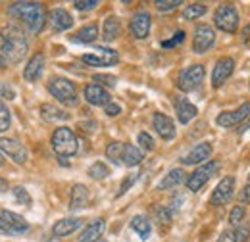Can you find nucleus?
Wrapping results in <instances>:
<instances>
[{"label": "nucleus", "instance_id": "1", "mask_svg": "<svg viewBox=\"0 0 250 242\" xmlns=\"http://www.w3.org/2000/svg\"><path fill=\"white\" fill-rule=\"evenodd\" d=\"M27 39L25 33L20 29L16 23L4 27L0 33V54L10 63H20L27 56Z\"/></svg>", "mask_w": 250, "mask_h": 242}, {"label": "nucleus", "instance_id": "12", "mask_svg": "<svg viewBox=\"0 0 250 242\" xmlns=\"http://www.w3.org/2000/svg\"><path fill=\"white\" fill-rule=\"evenodd\" d=\"M81 60L85 61L87 65H93V67H104V65H114L118 63V52L116 50H110V48H96L94 52L89 54H83Z\"/></svg>", "mask_w": 250, "mask_h": 242}, {"label": "nucleus", "instance_id": "14", "mask_svg": "<svg viewBox=\"0 0 250 242\" xmlns=\"http://www.w3.org/2000/svg\"><path fill=\"white\" fill-rule=\"evenodd\" d=\"M235 71V60L225 56V58H219L214 65V71H212V87L219 89Z\"/></svg>", "mask_w": 250, "mask_h": 242}, {"label": "nucleus", "instance_id": "21", "mask_svg": "<svg viewBox=\"0 0 250 242\" xmlns=\"http://www.w3.org/2000/svg\"><path fill=\"white\" fill-rule=\"evenodd\" d=\"M81 225H83V219H79V217H65V219L56 221V225L52 227V235L56 239H62V237H67V235L75 233Z\"/></svg>", "mask_w": 250, "mask_h": 242}, {"label": "nucleus", "instance_id": "51", "mask_svg": "<svg viewBox=\"0 0 250 242\" xmlns=\"http://www.w3.org/2000/svg\"><path fill=\"white\" fill-rule=\"evenodd\" d=\"M4 65H6V58L0 54V69H4Z\"/></svg>", "mask_w": 250, "mask_h": 242}, {"label": "nucleus", "instance_id": "36", "mask_svg": "<svg viewBox=\"0 0 250 242\" xmlns=\"http://www.w3.org/2000/svg\"><path fill=\"white\" fill-rule=\"evenodd\" d=\"M12 192H14V198H16L20 204H23V206H31V202H33L31 196H29V192H27L23 186H16Z\"/></svg>", "mask_w": 250, "mask_h": 242}, {"label": "nucleus", "instance_id": "11", "mask_svg": "<svg viewBox=\"0 0 250 242\" xmlns=\"http://www.w3.org/2000/svg\"><path fill=\"white\" fill-rule=\"evenodd\" d=\"M250 120V102H245V104H241L237 110H233V112H221L218 116V123L219 127H237V125H241V123H245V121Z\"/></svg>", "mask_w": 250, "mask_h": 242}, {"label": "nucleus", "instance_id": "22", "mask_svg": "<svg viewBox=\"0 0 250 242\" xmlns=\"http://www.w3.org/2000/svg\"><path fill=\"white\" fill-rule=\"evenodd\" d=\"M48 21H50V27L54 31H67L73 25V18L62 8L52 10L50 16H48Z\"/></svg>", "mask_w": 250, "mask_h": 242}, {"label": "nucleus", "instance_id": "18", "mask_svg": "<svg viewBox=\"0 0 250 242\" xmlns=\"http://www.w3.org/2000/svg\"><path fill=\"white\" fill-rule=\"evenodd\" d=\"M212 156V144L210 142H200L196 144L192 150L188 152L187 156L181 160L185 165H194V163H206Z\"/></svg>", "mask_w": 250, "mask_h": 242}, {"label": "nucleus", "instance_id": "49", "mask_svg": "<svg viewBox=\"0 0 250 242\" xmlns=\"http://www.w3.org/2000/svg\"><path fill=\"white\" fill-rule=\"evenodd\" d=\"M241 40L245 42V44H250V23L249 25H245V29L241 33Z\"/></svg>", "mask_w": 250, "mask_h": 242}, {"label": "nucleus", "instance_id": "7", "mask_svg": "<svg viewBox=\"0 0 250 242\" xmlns=\"http://www.w3.org/2000/svg\"><path fill=\"white\" fill-rule=\"evenodd\" d=\"M204 75H206L204 65H200V63L188 65L177 77V89L183 92H190L194 89H198L202 85V81H204Z\"/></svg>", "mask_w": 250, "mask_h": 242}, {"label": "nucleus", "instance_id": "50", "mask_svg": "<svg viewBox=\"0 0 250 242\" xmlns=\"http://www.w3.org/2000/svg\"><path fill=\"white\" fill-rule=\"evenodd\" d=\"M6 190H8V181L0 177V192H6Z\"/></svg>", "mask_w": 250, "mask_h": 242}, {"label": "nucleus", "instance_id": "40", "mask_svg": "<svg viewBox=\"0 0 250 242\" xmlns=\"http://www.w3.org/2000/svg\"><path fill=\"white\" fill-rule=\"evenodd\" d=\"M154 213H156L158 223H162V225H169V221H171V212H169L167 208H164V206L154 208Z\"/></svg>", "mask_w": 250, "mask_h": 242}, {"label": "nucleus", "instance_id": "8", "mask_svg": "<svg viewBox=\"0 0 250 242\" xmlns=\"http://www.w3.org/2000/svg\"><path fill=\"white\" fill-rule=\"evenodd\" d=\"M219 171V163L218 161H206V163H202L198 169H194L190 175H188L187 179V188L190 190V192H196V190H200L206 182H208V179L212 177V175H216Z\"/></svg>", "mask_w": 250, "mask_h": 242}, {"label": "nucleus", "instance_id": "46", "mask_svg": "<svg viewBox=\"0 0 250 242\" xmlns=\"http://www.w3.org/2000/svg\"><path fill=\"white\" fill-rule=\"evenodd\" d=\"M135 181H137V175H129V177H127V179H125L124 182H122V186H120V192H118V196H124L125 192L129 190V186H131V184H133Z\"/></svg>", "mask_w": 250, "mask_h": 242}, {"label": "nucleus", "instance_id": "39", "mask_svg": "<svg viewBox=\"0 0 250 242\" xmlns=\"http://www.w3.org/2000/svg\"><path fill=\"white\" fill-rule=\"evenodd\" d=\"M10 127V110L6 108V104L0 100V133L6 131Z\"/></svg>", "mask_w": 250, "mask_h": 242}, {"label": "nucleus", "instance_id": "48", "mask_svg": "<svg viewBox=\"0 0 250 242\" xmlns=\"http://www.w3.org/2000/svg\"><path fill=\"white\" fill-rule=\"evenodd\" d=\"M241 202L243 204H250V182L241 190Z\"/></svg>", "mask_w": 250, "mask_h": 242}, {"label": "nucleus", "instance_id": "52", "mask_svg": "<svg viewBox=\"0 0 250 242\" xmlns=\"http://www.w3.org/2000/svg\"><path fill=\"white\" fill-rule=\"evenodd\" d=\"M0 165H4V158H2V154H0Z\"/></svg>", "mask_w": 250, "mask_h": 242}, {"label": "nucleus", "instance_id": "15", "mask_svg": "<svg viewBox=\"0 0 250 242\" xmlns=\"http://www.w3.org/2000/svg\"><path fill=\"white\" fill-rule=\"evenodd\" d=\"M150 23H152V20H150V14L148 12H145V10L137 12L131 18V23H129L131 35L135 39H146L148 33H150Z\"/></svg>", "mask_w": 250, "mask_h": 242}, {"label": "nucleus", "instance_id": "20", "mask_svg": "<svg viewBox=\"0 0 250 242\" xmlns=\"http://www.w3.org/2000/svg\"><path fill=\"white\" fill-rule=\"evenodd\" d=\"M104 229H106V221L102 217L93 219L79 235V242H98L100 237L104 235Z\"/></svg>", "mask_w": 250, "mask_h": 242}, {"label": "nucleus", "instance_id": "42", "mask_svg": "<svg viewBox=\"0 0 250 242\" xmlns=\"http://www.w3.org/2000/svg\"><path fill=\"white\" fill-rule=\"evenodd\" d=\"M235 237H237V242H247L250 237V225L247 223H243L241 227H237V231H235Z\"/></svg>", "mask_w": 250, "mask_h": 242}, {"label": "nucleus", "instance_id": "43", "mask_svg": "<svg viewBox=\"0 0 250 242\" xmlns=\"http://www.w3.org/2000/svg\"><path fill=\"white\" fill-rule=\"evenodd\" d=\"M104 112H106V116H110V118H116V116H120V114H122V106H120V104H114V102H110L108 106H104Z\"/></svg>", "mask_w": 250, "mask_h": 242}, {"label": "nucleus", "instance_id": "34", "mask_svg": "<svg viewBox=\"0 0 250 242\" xmlns=\"http://www.w3.org/2000/svg\"><path fill=\"white\" fill-rule=\"evenodd\" d=\"M245 217H247V210H245V206H235L231 213H229V223L233 225V227H241L243 223H245Z\"/></svg>", "mask_w": 250, "mask_h": 242}, {"label": "nucleus", "instance_id": "16", "mask_svg": "<svg viewBox=\"0 0 250 242\" xmlns=\"http://www.w3.org/2000/svg\"><path fill=\"white\" fill-rule=\"evenodd\" d=\"M85 100L91 104V106H108L112 100V96H110V92L106 91L104 87H100V85H96V83H91V85H87L85 87Z\"/></svg>", "mask_w": 250, "mask_h": 242}, {"label": "nucleus", "instance_id": "24", "mask_svg": "<svg viewBox=\"0 0 250 242\" xmlns=\"http://www.w3.org/2000/svg\"><path fill=\"white\" fill-rule=\"evenodd\" d=\"M42 69H44V56H42V54H35L31 60L27 61L25 69H23V77H25V81L35 83V81L42 75Z\"/></svg>", "mask_w": 250, "mask_h": 242}, {"label": "nucleus", "instance_id": "19", "mask_svg": "<svg viewBox=\"0 0 250 242\" xmlns=\"http://www.w3.org/2000/svg\"><path fill=\"white\" fill-rule=\"evenodd\" d=\"M173 106H175L177 120H179V123H183V125H187L190 120H194V118H196V114H198L196 106H194V104H190L187 98H183V96H177V98H175V102H173Z\"/></svg>", "mask_w": 250, "mask_h": 242}, {"label": "nucleus", "instance_id": "37", "mask_svg": "<svg viewBox=\"0 0 250 242\" xmlns=\"http://www.w3.org/2000/svg\"><path fill=\"white\" fill-rule=\"evenodd\" d=\"M137 141H139L141 148H143L145 152L154 150V139H152L148 133H145V131H143V133H139V139H137Z\"/></svg>", "mask_w": 250, "mask_h": 242}, {"label": "nucleus", "instance_id": "10", "mask_svg": "<svg viewBox=\"0 0 250 242\" xmlns=\"http://www.w3.org/2000/svg\"><path fill=\"white\" fill-rule=\"evenodd\" d=\"M0 152L6 154L10 160H14L16 163H25L27 158H29V152L27 148L18 141V139H12V137H2L0 139Z\"/></svg>", "mask_w": 250, "mask_h": 242}, {"label": "nucleus", "instance_id": "23", "mask_svg": "<svg viewBox=\"0 0 250 242\" xmlns=\"http://www.w3.org/2000/svg\"><path fill=\"white\" fill-rule=\"evenodd\" d=\"M87 200H89V190H87V186L81 184V182L73 184V188H71V198H69V210H71V212H77V210L85 208V206H87Z\"/></svg>", "mask_w": 250, "mask_h": 242}, {"label": "nucleus", "instance_id": "28", "mask_svg": "<svg viewBox=\"0 0 250 242\" xmlns=\"http://www.w3.org/2000/svg\"><path fill=\"white\" fill-rule=\"evenodd\" d=\"M185 181V171L183 169H171L162 181L158 184V188H162V190H167V188H175V186H179L181 182Z\"/></svg>", "mask_w": 250, "mask_h": 242}, {"label": "nucleus", "instance_id": "38", "mask_svg": "<svg viewBox=\"0 0 250 242\" xmlns=\"http://www.w3.org/2000/svg\"><path fill=\"white\" fill-rule=\"evenodd\" d=\"M181 4H183L181 0H158L156 8H158V12H171V10H175L177 6H181Z\"/></svg>", "mask_w": 250, "mask_h": 242}, {"label": "nucleus", "instance_id": "30", "mask_svg": "<svg viewBox=\"0 0 250 242\" xmlns=\"http://www.w3.org/2000/svg\"><path fill=\"white\" fill-rule=\"evenodd\" d=\"M98 39V27L91 23V25H85L73 35V40L75 42H83V44H89V42H94Z\"/></svg>", "mask_w": 250, "mask_h": 242}, {"label": "nucleus", "instance_id": "9", "mask_svg": "<svg viewBox=\"0 0 250 242\" xmlns=\"http://www.w3.org/2000/svg\"><path fill=\"white\" fill-rule=\"evenodd\" d=\"M216 42V31L210 25H198L194 29V37H192V50L196 54H204L208 52Z\"/></svg>", "mask_w": 250, "mask_h": 242}, {"label": "nucleus", "instance_id": "25", "mask_svg": "<svg viewBox=\"0 0 250 242\" xmlns=\"http://www.w3.org/2000/svg\"><path fill=\"white\" fill-rule=\"evenodd\" d=\"M41 116H42V120L44 121H65L69 120V114L62 110V108H58V106H54V104H42L41 106Z\"/></svg>", "mask_w": 250, "mask_h": 242}, {"label": "nucleus", "instance_id": "26", "mask_svg": "<svg viewBox=\"0 0 250 242\" xmlns=\"http://www.w3.org/2000/svg\"><path fill=\"white\" fill-rule=\"evenodd\" d=\"M131 229H133L143 241H146V239L150 237V233H152V225H150L148 217H145V215H135V217L131 219Z\"/></svg>", "mask_w": 250, "mask_h": 242}, {"label": "nucleus", "instance_id": "44", "mask_svg": "<svg viewBox=\"0 0 250 242\" xmlns=\"http://www.w3.org/2000/svg\"><path fill=\"white\" fill-rule=\"evenodd\" d=\"M73 6L77 10H93L94 6H98V2L96 0H77V2H73Z\"/></svg>", "mask_w": 250, "mask_h": 242}, {"label": "nucleus", "instance_id": "3", "mask_svg": "<svg viewBox=\"0 0 250 242\" xmlns=\"http://www.w3.org/2000/svg\"><path fill=\"white\" fill-rule=\"evenodd\" d=\"M50 142H52V150L56 152L60 158H69V156L77 154V150H79L77 137L69 127H58L52 133V141Z\"/></svg>", "mask_w": 250, "mask_h": 242}, {"label": "nucleus", "instance_id": "17", "mask_svg": "<svg viewBox=\"0 0 250 242\" xmlns=\"http://www.w3.org/2000/svg\"><path fill=\"white\" fill-rule=\"evenodd\" d=\"M152 127L156 129V133L164 141H171L175 137V123L171 118H167L166 114H154L152 118Z\"/></svg>", "mask_w": 250, "mask_h": 242}, {"label": "nucleus", "instance_id": "45", "mask_svg": "<svg viewBox=\"0 0 250 242\" xmlns=\"http://www.w3.org/2000/svg\"><path fill=\"white\" fill-rule=\"evenodd\" d=\"M0 96H2V98H6V100H14L16 92H14V89H12L10 85H6V83H0Z\"/></svg>", "mask_w": 250, "mask_h": 242}, {"label": "nucleus", "instance_id": "31", "mask_svg": "<svg viewBox=\"0 0 250 242\" xmlns=\"http://www.w3.org/2000/svg\"><path fill=\"white\" fill-rule=\"evenodd\" d=\"M206 14V6L202 2H194V4H188L183 10V18L185 20H198Z\"/></svg>", "mask_w": 250, "mask_h": 242}, {"label": "nucleus", "instance_id": "32", "mask_svg": "<svg viewBox=\"0 0 250 242\" xmlns=\"http://www.w3.org/2000/svg\"><path fill=\"white\" fill-rule=\"evenodd\" d=\"M124 148H125L124 142H118V141L110 142V144L106 146V156H108V160H112L114 163H120V161H122V156H124Z\"/></svg>", "mask_w": 250, "mask_h": 242}, {"label": "nucleus", "instance_id": "6", "mask_svg": "<svg viewBox=\"0 0 250 242\" xmlns=\"http://www.w3.org/2000/svg\"><path fill=\"white\" fill-rule=\"evenodd\" d=\"M214 25L223 33H237L239 29V12L233 4H221L214 14Z\"/></svg>", "mask_w": 250, "mask_h": 242}, {"label": "nucleus", "instance_id": "5", "mask_svg": "<svg viewBox=\"0 0 250 242\" xmlns=\"http://www.w3.org/2000/svg\"><path fill=\"white\" fill-rule=\"evenodd\" d=\"M27 231H29V223L25 221V217L8 210L0 212V235L20 237V235H25Z\"/></svg>", "mask_w": 250, "mask_h": 242}, {"label": "nucleus", "instance_id": "13", "mask_svg": "<svg viewBox=\"0 0 250 242\" xmlns=\"http://www.w3.org/2000/svg\"><path fill=\"white\" fill-rule=\"evenodd\" d=\"M233 192H235V177H223L210 196V204L212 206H225L233 198Z\"/></svg>", "mask_w": 250, "mask_h": 242}, {"label": "nucleus", "instance_id": "41", "mask_svg": "<svg viewBox=\"0 0 250 242\" xmlns=\"http://www.w3.org/2000/svg\"><path fill=\"white\" fill-rule=\"evenodd\" d=\"M183 40H185V31H177V33L173 35V39H169V40H162V46H164V48H173V46L181 44Z\"/></svg>", "mask_w": 250, "mask_h": 242}, {"label": "nucleus", "instance_id": "2", "mask_svg": "<svg viewBox=\"0 0 250 242\" xmlns=\"http://www.w3.org/2000/svg\"><path fill=\"white\" fill-rule=\"evenodd\" d=\"M8 14L14 20L21 21L33 35L44 27V8L39 2H16L8 8Z\"/></svg>", "mask_w": 250, "mask_h": 242}, {"label": "nucleus", "instance_id": "35", "mask_svg": "<svg viewBox=\"0 0 250 242\" xmlns=\"http://www.w3.org/2000/svg\"><path fill=\"white\" fill-rule=\"evenodd\" d=\"M93 81L96 85H104V87H116V83H118V79L114 77V75H108V73H96L93 75Z\"/></svg>", "mask_w": 250, "mask_h": 242}, {"label": "nucleus", "instance_id": "33", "mask_svg": "<svg viewBox=\"0 0 250 242\" xmlns=\"http://www.w3.org/2000/svg\"><path fill=\"white\" fill-rule=\"evenodd\" d=\"M110 175V167L102 161H94L93 165L89 167V177L91 179H106Z\"/></svg>", "mask_w": 250, "mask_h": 242}, {"label": "nucleus", "instance_id": "4", "mask_svg": "<svg viewBox=\"0 0 250 242\" xmlns=\"http://www.w3.org/2000/svg\"><path fill=\"white\" fill-rule=\"evenodd\" d=\"M48 92L65 106H77V89L65 77H52L48 81Z\"/></svg>", "mask_w": 250, "mask_h": 242}, {"label": "nucleus", "instance_id": "47", "mask_svg": "<svg viewBox=\"0 0 250 242\" xmlns=\"http://www.w3.org/2000/svg\"><path fill=\"white\" fill-rule=\"evenodd\" d=\"M218 242H237V237H235V231H223L219 235Z\"/></svg>", "mask_w": 250, "mask_h": 242}, {"label": "nucleus", "instance_id": "27", "mask_svg": "<svg viewBox=\"0 0 250 242\" xmlns=\"http://www.w3.org/2000/svg\"><path fill=\"white\" fill-rule=\"evenodd\" d=\"M120 21H118V18L116 16H108L106 18V21H104V25H102V39L106 40V42H112V40H116L118 37H120Z\"/></svg>", "mask_w": 250, "mask_h": 242}, {"label": "nucleus", "instance_id": "29", "mask_svg": "<svg viewBox=\"0 0 250 242\" xmlns=\"http://www.w3.org/2000/svg\"><path fill=\"white\" fill-rule=\"evenodd\" d=\"M143 158H145V156H143V150H141V148H137V146H133V144H125L122 161H124L127 167L139 165V163L143 161Z\"/></svg>", "mask_w": 250, "mask_h": 242}]
</instances>
